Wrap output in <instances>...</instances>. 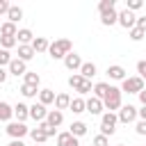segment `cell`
Instances as JSON below:
<instances>
[{
  "mask_svg": "<svg viewBox=\"0 0 146 146\" xmlns=\"http://www.w3.org/2000/svg\"><path fill=\"white\" fill-rule=\"evenodd\" d=\"M71 48H73V43H71L68 39H57V41H52V43H50L48 55H50L52 59H64L68 52H73Z\"/></svg>",
  "mask_w": 146,
  "mask_h": 146,
  "instance_id": "cell-1",
  "label": "cell"
},
{
  "mask_svg": "<svg viewBox=\"0 0 146 146\" xmlns=\"http://www.w3.org/2000/svg\"><path fill=\"white\" fill-rule=\"evenodd\" d=\"M121 89L119 87H110V91L105 94V98H103V107L105 110H110V112H114V110H121Z\"/></svg>",
  "mask_w": 146,
  "mask_h": 146,
  "instance_id": "cell-2",
  "label": "cell"
},
{
  "mask_svg": "<svg viewBox=\"0 0 146 146\" xmlns=\"http://www.w3.org/2000/svg\"><path fill=\"white\" fill-rule=\"evenodd\" d=\"M116 123H119V116H116L114 112H105V114L100 116V135H105V137L114 135Z\"/></svg>",
  "mask_w": 146,
  "mask_h": 146,
  "instance_id": "cell-3",
  "label": "cell"
},
{
  "mask_svg": "<svg viewBox=\"0 0 146 146\" xmlns=\"http://www.w3.org/2000/svg\"><path fill=\"white\" fill-rule=\"evenodd\" d=\"M7 135H9L11 139H23L25 135H30V130H27V125L21 123V121H9V123H7Z\"/></svg>",
  "mask_w": 146,
  "mask_h": 146,
  "instance_id": "cell-4",
  "label": "cell"
},
{
  "mask_svg": "<svg viewBox=\"0 0 146 146\" xmlns=\"http://www.w3.org/2000/svg\"><path fill=\"white\" fill-rule=\"evenodd\" d=\"M144 89V80L137 75V78H125L121 82V91H128V94H139Z\"/></svg>",
  "mask_w": 146,
  "mask_h": 146,
  "instance_id": "cell-5",
  "label": "cell"
},
{
  "mask_svg": "<svg viewBox=\"0 0 146 146\" xmlns=\"http://www.w3.org/2000/svg\"><path fill=\"white\" fill-rule=\"evenodd\" d=\"M116 116H119L121 123H135L139 114H137V107L135 105H121V110H119Z\"/></svg>",
  "mask_w": 146,
  "mask_h": 146,
  "instance_id": "cell-6",
  "label": "cell"
},
{
  "mask_svg": "<svg viewBox=\"0 0 146 146\" xmlns=\"http://www.w3.org/2000/svg\"><path fill=\"white\" fill-rule=\"evenodd\" d=\"M119 25H121V27H125V30L137 27V16H135V11H130V9L119 11Z\"/></svg>",
  "mask_w": 146,
  "mask_h": 146,
  "instance_id": "cell-7",
  "label": "cell"
},
{
  "mask_svg": "<svg viewBox=\"0 0 146 146\" xmlns=\"http://www.w3.org/2000/svg\"><path fill=\"white\" fill-rule=\"evenodd\" d=\"M82 64H84V62H82V57H80L78 52H68V55L64 57V66H66L68 71H78V73H80Z\"/></svg>",
  "mask_w": 146,
  "mask_h": 146,
  "instance_id": "cell-8",
  "label": "cell"
},
{
  "mask_svg": "<svg viewBox=\"0 0 146 146\" xmlns=\"http://www.w3.org/2000/svg\"><path fill=\"white\" fill-rule=\"evenodd\" d=\"M48 112H50V110H46V105H41V103L30 105V119H34V121H39V123H43V121H46Z\"/></svg>",
  "mask_w": 146,
  "mask_h": 146,
  "instance_id": "cell-9",
  "label": "cell"
},
{
  "mask_svg": "<svg viewBox=\"0 0 146 146\" xmlns=\"http://www.w3.org/2000/svg\"><path fill=\"white\" fill-rule=\"evenodd\" d=\"M7 68H9V73H11V75H16V78L27 73V66H25V62H23V59H18V57H14V59H11V64H9Z\"/></svg>",
  "mask_w": 146,
  "mask_h": 146,
  "instance_id": "cell-10",
  "label": "cell"
},
{
  "mask_svg": "<svg viewBox=\"0 0 146 146\" xmlns=\"http://www.w3.org/2000/svg\"><path fill=\"white\" fill-rule=\"evenodd\" d=\"M107 78L110 80H125L128 75H125V68L123 66H119V64H112V66H107Z\"/></svg>",
  "mask_w": 146,
  "mask_h": 146,
  "instance_id": "cell-11",
  "label": "cell"
},
{
  "mask_svg": "<svg viewBox=\"0 0 146 146\" xmlns=\"http://www.w3.org/2000/svg\"><path fill=\"white\" fill-rule=\"evenodd\" d=\"M57 146H80V141L71 132H59L57 135Z\"/></svg>",
  "mask_w": 146,
  "mask_h": 146,
  "instance_id": "cell-12",
  "label": "cell"
},
{
  "mask_svg": "<svg viewBox=\"0 0 146 146\" xmlns=\"http://www.w3.org/2000/svg\"><path fill=\"white\" fill-rule=\"evenodd\" d=\"M16 39H18V46H32V41H34V34H32V30L23 27V30H18Z\"/></svg>",
  "mask_w": 146,
  "mask_h": 146,
  "instance_id": "cell-13",
  "label": "cell"
},
{
  "mask_svg": "<svg viewBox=\"0 0 146 146\" xmlns=\"http://www.w3.org/2000/svg\"><path fill=\"white\" fill-rule=\"evenodd\" d=\"M105 107H103V100L100 98H96V96H91V98H87V112L89 114H100Z\"/></svg>",
  "mask_w": 146,
  "mask_h": 146,
  "instance_id": "cell-14",
  "label": "cell"
},
{
  "mask_svg": "<svg viewBox=\"0 0 146 146\" xmlns=\"http://www.w3.org/2000/svg\"><path fill=\"white\" fill-rule=\"evenodd\" d=\"M46 123H48V125H52V128H57V125H62V123H64V114H62L59 110H50V112H48V116H46Z\"/></svg>",
  "mask_w": 146,
  "mask_h": 146,
  "instance_id": "cell-15",
  "label": "cell"
},
{
  "mask_svg": "<svg viewBox=\"0 0 146 146\" xmlns=\"http://www.w3.org/2000/svg\"><path fill=\"white\" fill-rule=\"evenodd\" d=\"M71 100H73V98H71L68 94H57V96H55V110H59V112H62V110H68V107H71Z\"/></svg>",
  "mask_w": 146,
  "mask_h": 146,
  "instance_id": "cell-16",
  "label": "cell"
},
{
  "mask_svg": "<svg viewBox=\"0 0 146 146\" xmlns=\"http://www.w3.org/2000/svg\"><path fill=\"white\" fill-rule=\"evenodd\" d=\"M14 116H16V121L23 123V121L30 116V107H27L25 103H16V105H14Z\"/></svg>",
  "mask_w": 146,
  "mask_h": 146,
  "instance_id": "cell-17",
  "label": "cell"
},
{
  "mask_svg": "<svg viewBox=\"0 0 146 146\" xmlns=\"http://www.w3.org/2000/svg\"><path fill=\"white\" fill-rule=\"evenodd\" d=\"M32 48H34V52H48V48H50V41H48L46 36H34V41H32Z\"/></svg>",
  "mask_w": 146,
  "mask_h": 146,
  "instance_id": "cell-18",
  "label": "cell"
},
{
  "mask_svg": "<svg viewBox=\"0 0 146 146\" xmlns=\"http://www.w3.org/2000/svg\"><path fill=\"white\" fill-rule=\"evenodd\" d=\"M80 75H82L84 80H91V78L96 75V64H94V62H84L82 68H80Z\"/></svg>",
  "mask_w": 146,
  "mask_h": 146,
  "instance_id": "cell-19",
  "label": "cell"
},
{
  "mask_svg": "<svg viewBox=\"0 0 146 146\" xmlns=\"http://www.w3.org/2000/svg\"><path fill=\"white\" fill-rule=\"evenodd\" d=\"M68 110H71L73 114H82V112H87V100H84V98H73Z\"/></svg>",
  "mask_w": 146,
  "mask_h": 146,
  "instance_id": "cell-20",
  "label": "cell"
},
{
  "mask_svg": "<svg viewBox=\"0 0 146 146\" xmlns=\"http://www.w3.org/2000/svg\"><path fill=\"white\" fill-rule=\"evenodd\" d=\"M68 132H71L73 137H82V135H87V123H84V121H73Z\"/></svg>",
  "mask_w": 146,
  "mask_h": 146,
  "instance_id": "cell-21",
  "label": "cell"
},
{
  "mask_svg": "<svg viewBox=\"0 0 146 146\" xmlns=\"http://www.w3.org/2000/svg\"><path fill=\"white\" fill-rule=\"evenodd\" d=\"M11 116H14V107L9 103L0 100V121H11Z\"/></svg>",
  "mask_w": 146,
  "mask_h": 146,
  "instance_id": "cell-22",
  "label": "cell"
},
{
  "mask_svg": "<svg viewBox=\"0 0 146 146\" xmlns=\"http://www.w3.org/2000/svg\"><path fill=\"white\" fill-rule=\"evenodd\" d=\"M100 23H103V25H114V23H119V11L112 9V11H107V14H100Z\"/></svg>",
  "mask_w": 146,
  "mask_h": 146,
  "instance_id": "cell-23",
  "label": "cell"
},
{
  "mask_svg": "<svg viewBox=\"0 0 146 146\" xmlns=\"http://www.w3.org/2000/svg\"><path fill=\"white\" fill-rule=\"evenodd\" d=\"M34 55H36V52H34V48H32V46H18V59L30 62Z\"/></svg>",
  "mask_w": 146,
  "mask_h": 146,
  "instance_id": "cell-24",
  "label": "cell"
},
{
  "mask_svg": "<svg viewBox=\"0 0 146 146\" xmlns=\"http://www.w3.org/2000/svg\"><path fill=\"white\" fill-rule=\"evenodd\" d=\"M39 103H41V105L55 103V91H52V89H41V91H39Z\"/></svg>",
  "mask_w": 146,
  "mask_h": 146,
  "instance_id": "cell-25",
  "label": "cell"
},
{
  "mask_svg": "<svg viewBox=\"0 0 146 146\" xmlns=\"http://www.w3.org/2000/svg\"><path fill=\"white\" fill-rule=\"evenodd\" d=\"M110 87H112V84H107V82H96V84H94V96L103 100V98H105V94L110 91Z\"/></svg>",
  "mask_w": 146,
  "mask_h": 146,
  "instance_id": "cell-26",
  "label": "cell"
},
{
  "mask_svg": "<svg viewBox=\"0 0 146 146\" xmlns=\"http://www.w3.org/2000/svg\"><path fill=\"white\" fill-rule=\"evenodd\" d=\"M0 34H2V36H16V34H18V27H16L14 23H9V21H7V23H2Z\"/></svg>",
  "mask_w": 146,
  "mask_h": 146,
  "instance_id": "cell-27",
  "label": "cell"
},
{
  "mask_svg": "<svg viewBox=\"0 0 146 146\" xmlns=\"http://www.w3.org/2000/svg\"><path fill=\"white\" fill-rule=\"evenodd\" d=\"M7 18H9V23H14V25H16V23H18L21 18H23V9H21V7H14V5H11V9H9Z\"/></svg>",
  "mask_w": 146,
  "mask_h": 146,
  "instance_id": "cell-28",
  "label": "cell"
},
{
  "mask_svg": "<svg viewBox=\"0 0 146 146\" xmlns=\"http://www.w3.org/2000/svg\"><path fill=\"white\" fill-rule=\"evenodd\" d=\"M30 137L34 139V144H43V141H48V135H46L41 128H34V130H30Z\"/></svg>",
  "mask_w": 146,
  "mask_h": 146,
  "instance_id": "cell-29",
  "label": "cell"
},
{
  "mask_svg": "<svg viewBox=\"0 0 146 146\" xmlns=\"http://www.w3.org/2000/svg\"><path fill=\"white\" fill-rule=\"evenodd\" d=\"M39 82H41V78H39L36 71H27V73H25V84H30V87H39Z\"/></svg>",
  "mask_w": 146,
  "mask_h": 146,
  "instance_id": "cell-30",
  "label": "cell"
},
{
  "mask_svg": "<svg viewBox=\"0 0 146 146\" xmlns=\"http://www.w3.org/2000/svg\"><path fill=\"white\" fill-rule=\"evenodd\" d=\"M39 91H41L39 87H30V84H25V82L21 84V94H23L25 98H34V96H36Z\"/></svg>",
  "mask_w": 146,
  "mask_h": 146,
  "instance_id": "cell-31",
  "label": "cell"
},
{
  "mask_svg": "<svg viewBox=\"0 0 146 146\" xmlns=\"http://www.w3.org/2000/svg\"><path fill=\"white\" fill-rule=\"evenodd\" d=\"M0 46H2L5 50H11L14 46H18V39H16V36H0Z\"/></svg>",
  "mask_w": 146,
  "mask_h": 146,
  "instance_id": "cell-32",
  "label": "cell"
},
{
  "mask_svg": "<svg viewBox=\"0 0 146 146\" xmlns=\"http://www.w3.org/2000/svg\"><path fill=\"white\" fill-rule=\"evenodd\" d=\"M82 82H84V78H82L80 73H73V75L68 78V87H71V89H75V91L82 87Z\"/></svg>",
  "mask_w": 146,
  "mask_h": 146,
  "instance_id": "cell-33",
  "label": "cell"
},
{
  "mask_svg": "<svg viewBox=\"0 0 146 146\" xmlns=\"http://www.w3.org/2000/svg\"><path fill=\"white\" fill-rule=\"evenodd\" d=\"M114 9V0H100L98 2V11L100 14H107V11H112Z\"/></svg>",
  "mask_w": 146,
  "mask_h": 146,
  "instance_id": "cell-34",
  "label": "cell"
},
{
  "mask_svg": "<svg viewBox=\"0 0 146 146\" xmlns=\"http://www.w3.org/2000/svg\"><path fill=\"white\" fill-rule=\"evenodd\" d=\"M11 59H14V57H11V52H9V50H5V48H0V66H9V64H11Z\"/></svg>",
  "mask_w": 146,
  "mask_h": 146,
  "instance_id": "cell-35",
  "label": "cell"
},
{
  "mask_svg": "<svg viewBox=\"0 0 146 146\" xmlns=\"http://www.w3.org/2000/svg\"><path fill=\"white\" fill-rule=\"evenodd\" d=\"M144 36H146L144 30H139V27H132V30H130V39H132V41H141Z\"/></svg>",
  "mask_w": 146,
  "mask_h": 146,
  "instance_id": "cell-36",
  "label": "cell"
},
{
  "mask_svg": "<svg viewBox=\"0 0 146 146\" xmlns=\"http://www.w3.org/2000/svg\"><path fill=\"white\" fill-rule=\"evenodd\" d=\"M39 128H41V130H43V132H46V135H48V139H50V137H55V135H57V128H52V125H48V123H46V121H43V123H39Z\"/></svg>",
  "mask_w": 146,
  "mask_h": 146,
  "instance_id": "cell-37",
  "label": "cell"
},
{
  "mask_svg": "<svg viewBox=\"0 0 146 146\" xmlns=\"http://www.w3.org/2000/svg\"><path fill=\"white\" fill-rule=\"evenodd\" d=\"M89 91H94V87H91V80H84V82H82V87L78 89V94H80V96H84V94H89Z\"/></svg>",
  "mask_w": 146,
  "mask_h": 146,
  "instance_id": "cell-38",
  "label": "cell"
},
{
  "mask_svg": "<svg viewBox=\"0 0 146 146\" xmlns=\"http://www.w3.org/2000/svg\"><path fill=\"white\" fill-rule=\"evenodd\" d=\"M141 7H144V2H141V0H128V7H125V9L137 11V9H141Z\"/></svg>",
  "mask_w": 146,
  "mask_h": 146,
  "instance_id": "cell-39",
  "label": "cell"
},
{
  "mask_svg": "<svg viewBox=\"0 0 146 146\" xmlns=\"http://www.w3.org/2000/svg\"><path fill=\"white\" fill-rule=\"evenodd\" d=\"M94 146H110V141H107L105 135H96L94 137Z\"/></svg>",
  "mask_w": 146,
  "mask_h": 146,
  "instance_id": "cell-40",
  "label": "cell"
},
{
  "mask_svg": "<svg viewBox=\"0 0 146 146\" xmlns=\"http://www.w3.org/2000/svg\"><path fill=\"white\" fill-rule=\"evenodd\" d=\"M135 130H137V135H141V137H144V135H146V121H141V119H139V121H137V125H135Z\"/></svg>",
  "mask_w": 146,
  "mask_h": 146,
  "instance_id": "cell-41",
  "label": "cell"
},
{
  "mask_svg": "<svg viewBox=\"0 0 146 146\" xmlns=\"http://www.w3.org/2000/svg\"><path fill=\"white\" fill-rule=\"evenodd\" d=\"M137 71H139V78H144V75H146V59L137 62Z\"/></svg>",
  "mask_w": 146,
  "mask_h": 146,
  "instance_id": "cell-42",
  "label": "cell"
},
{
  "mask_svg": "<svg viewBox=\"0 0 146 146\" xmlns=\"http://www.w3.org/2000/svg\"><path fill=\"white\" fill-rule=\"evenodd\" d=\"M9 9H11V5L7 0H0V14H9Z\"/></svg>",
  "mask_w": 146,
  "mask_h": 146,
  "instance_id": "cell-43",
  "label": "cell"
},
{
  "mask_svg": "<svg viewBox=\"0 0 146 146\" xmlns=\"http://www.w3.org/2000/svg\"><path fill=\"white\" fill-rule=\"evenodd\" d=\"M137 27L146 32V16H139V18H137Z\"/></svg>",
  "mask_w": 146,
  "mask_h": 146,
  "instance_id": "cell-44",
  "label": "cell"
},
{
  "mask_svg": "<svg viewBox=\"0 0 146 146\" xmlns=\"http://www.w3.org/2000/svg\"><path fill=\"white\" fill-rule=\"evenodd\" d=\"M137 96H139V103H141V105H146V87H144V89H141Z\"/></svg>",
  "mask_w": 146,
  "mask_h": 146,
  "instance_id": "cell-45",
  "label": "cell"
},
{
  "mask_svg": "<svg viewBox=\"0 0 146 146\" xmlns=\"http://www.w3.org/2000/svg\"><path fill=\"white\" fill-rule=\"evenodd\" d=\"M137 114H139L141 121H146V105H141V110H137Z\"/></svg>",
  "mask_w": 146,
  "mask_h": 146,
  "instance_id": "cell-46",
  "label": "cell"
},
{
  "mask_svg": "<svg viewBox=\"0 0 146 146\" xmlns=\"http://www.w3.org/2000/svg\"><path fill=\"white\" fill-rule=\"evenodd\" d=\"M7 75H9V71H5V68L0 66V84H2L5 80H7Z\"/></svg>",
  "mask_w": 146,
  "mask_h": 146,
  "instance_id": "cell-47",
  "label": "cell"
},
{
  "mask_svg": "<svg viewBox=\"0 0 146 146\" xmlns=\"http://www.w3.org/2000/svg\"><path fill=\"white\" fill-rule=\"evenodd\" d=\"M7 146H25V144H23V139H11Z\"/></svg>",
  "mask_w": 146,
  "mask_h": 146,
  "instance_id": "cell-48",
  "label": "cell"
},
{
  "mask_svg": "<svg viewBox=\"0 0 146 146\" xmlns=\"http://www.w3.org/2000/svg\"><path fill=\"white\" fill-rule=\"evenodd\" d=\"M141 80H144V84H146V75H144V78H141Z\"/></svg>",
  "mask_w": 146,
  "mask_h": 146,
  "instance_id": "cell-49",
  "label": "cell"
},
{
  "mask_svg": "<svg viewBox=\"0 0 146 146\" xmlns=\"http://www.w3.org/2000/svg\"><path fill=\"white\" fill-rule=\"evenodd\" d=\"M116 146H125V144H116Z\"/></svg>",
  "mask_w": 146,
  "mask_h": 146,
  "instance_id": "cell-50",
  "label": "cell"
},
{
  "mask_svg": "<svg viewBox=\"0 0 146 146\" xmlns=\"http://www.w3.org/2000/svg\"><path fill=\"white\" fill-rule=\"evenodd\" d=\"M34 146H41V144H34Z\"/></svg>",
  "mask_w": 146,
  "mask_h": 146,
  "instance_id": "cell-51",
  "label": "cell"
}]
</instances>
